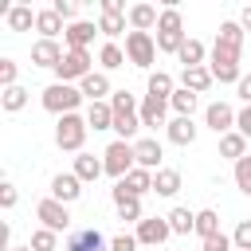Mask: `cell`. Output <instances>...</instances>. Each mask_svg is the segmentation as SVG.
Returning a JSON list of instances; mask_svg holds the SVG:
<instances>
[{
	"mask_svg": "<svg viewBox=\"0 0 251 251\" xmlns=\"http://www.w3.org/2000/svg\"><path fill=\"white\" fill-rule=\"evenodd\" d=\"M235 129H239L243 137H251V106H243V110H239V118H235Z\"/></svg>",
	"mask_w": 251,
	"mask_h": 251,
	"instance_id": "45",
	"label": "cell"
},
{
	"mask_svg": "<svg viewBox=\"0 0 251 251\" xmlns=\"http://www.w3.org/2000/svg\"><path fill=\"white\" fill-rule=\"evenodd\" d=\"M239 27H243V31H251V4L239 12Z\"/></svg>",
	"mask_w": 251,
	"mask_h": 251,
	"instance_id": "48",
	"label": "cell"
},
{
	"mask_svg": "<svg viewBox=\"0 0 251 251\" xmlns=\"http://www.w3.org/2000/svg\"><path fill=\"white\" fill-rule=\"evenodd\" d=\"M8 251H31V247H8Z\"/></svg>",
	"mask_w": 251,
	"mask_h": 251,
	"instance_id": "49",
	"label": "cell"
},
{
	"mask_svg": "<svg viewBox=\"0 0 251 251\" xmlns=\"http://www.w3.org/2000/svg\"><path fill=\"white\" fill-rule=\"evenodd\" d=\"M235 188H239L243 196H251V153L235 161Z\"/></svg>",
	"mask_w": 251,
	"mask_h": 251,
	"instance_id": "39",
	"label": "cell"
},
{
	"mask_svg": "<svg viewBox=\"0 0 251 251\" xmlns=\"http://www.w3.org/2000/svg\"><path fill=\"white\" fill-rule=\"evenodd\" d=\"M63 55H67V47H59V39H35L31 43V63L35 67H59L63 63Z\"/></svg>",
	"mask_w": 251,
	"mask_h": 251,
	"instance_id": "13",
	"label": "cell"
},
{
	"mask_svg": "<svg viewBox=\"0 0 251 251\" xmlns=\"http://www.w3.org/2000/svg\"><path fill=\"white\" fill-rule=\"evenodd\" d=\"M35 31H39V39H55V35L67 31V27H63V16H59L55 8H39V12H35Z\"/></svg>",
	"mask_w": 251,
	"mask_h": 251,
	"instance_id": "19",
	"label": "cell"
},
{
	"mask_svg": "<svg viewBox=\"0 0 251 251\" xmlns=\"http://www.w3.org/2000/svg\"><path fill=\"white\" fill-rule=\"evenodd\" d=\"M126 59H129L133 67L149 71L153 59H157V39H153L149 31H126Z\"/></svg>",
	"mask_w": 251,
	"mask_h": 251,
	"instance_id": "5",
	"label": "cell"
},
{
	"mask_svg": "<svg viewBox=\"0 0 251 251\" xmlns=\"http://www.w3.org/2000/svg\"><path fill=\"white\" fill-rule=\"evenodd\" d=\"M153 192H157V196H176V192H180V173H176V169H157Z\"/></svg>",
	"mask_w": 251,
	"mask_h": 251,
	"instance_id": "28",
	"label": "cell"
},
{
	"mask_svg": "<svg viewBox=\"0 0 251 251\" xmlns=\"http://www.w3.org/2000/svg\"><path fill=\"white\" fill-rule=\"evenodd\" d=\"M165 137H169L173 145H192V141H196V126H192V118H173V122L165 126Z\"/></svg>",
	"mask_w": 251,
	"mask_h": 251,
	"instance_id": "24",
	"label": "cell"
},
{
	"mask_svg": "<svg viewBox=\"0 0 251 251\" xmlns=\"http://www.w3.org/2000/svg\"><path fill=\"white\" fill-rule=\"evenodd\" d=\"M235 94L243 98V106H251V75H243V78L235 82Z\"/></svg>",
	"mask_w": 251,
	"mask_h": 251,
	"instance_id": "47",
	"label": "cell"
},
{
	"mask_svg": "<svg viewBox=\"0 0 251 251\" xmlns=\"http://www.w3.org/2000/svg\"><path fill=\"white\" fill-rule=\"evenodd\" d=\"M4 24H8L12 31H27V27H35V12H31L27 4H12L8 16H4Z\"/></svg>",
	"mask_w": 251,
	"mask_h": 251,
	"instance_id": "26",
	"label": "cell"
},
{
	"mask_svg": "<svg viewBox=\"0 0 251 251\" xmlns=\"http://www.w3.org/2000/svg\"><path fill=\"white\" fill-rule=\"evenodd\" d=\"M157 51H165V55H176L180 47H184V39H188V31H184V16H180V8H165L161 12V20H157Z\"/></svg>",
	"mask_w": 251,
	"mask_h": 251,
	"instance_id": "1",
	"label": "cell"
},
{
	"mask_svg": "<svg viewBox=\"0 0 251 251\" xmlns=\"http://www.w3.org/2000/svg\"><path fill=\"white\" fill-rule=\"evenodd\" d=\"M126 20H129V27H133V31H149V27H157V20H161V12H157L153 4H133Z\"/></svg>",
	"mask_w": 251,
	"mask_h": 251,
	"instance_id": "21",
	"label": "cell"
},
{
	"mask_svg": "<svg viewBox=\"0 0 251 251\" xmlns=\"http://www.w3.org/2000/svg\"><path fill=\"white\" fill-rule=\"evenodd\" d=\"M153 176L157 173H149V169H129L126 176H122V184H126V192H133V196H145V192H153Z\"/></svg>",
	"mask_w": 251,
	"mask_h": 251,
	"instance_id": "25",
	"label": "cell"
},
{
	"mask_svg": "<svg viewBox=\"0 0 251 251\" xmlns=\"http://www.w3.org/2000/svg\"><path fill=\"white\" fill-rule=\"evenodd\" d=\"M110 251H137V235H126V231L114 235L110 239Z\"/></svg>",
	"mask_w": 251,
	"mask_h": 251,
	"instance_id": "42",
	"label": "cell"
},
{
	"mask_svg": "<svg viewBox=\"0 0 251 251\" xmlns=\"http://www.w3.org/2000/svg\"><path fill=\"white\" fill-rule=\"evenodd\" d=\"M220 157H231V161H239V157H247V137H243L239 129H231V133H224V137H220Z\"/></svg>",
	"mask_w": 251,
	"mask_h": 251,
	"instance_id": "27",
	"label": "cell"
},
{
	"mask_svg": "<svg viewBox=\"0 0 251 251\" xmlns=\"http://www.w3.org/2000/svg\"><path fill=\"white\" fill-rule=\"evenodd\" d=\"M51 8H55V12H59V16H63V20H71V24H75V12H78V8H75V4H71V0H55V4H51Z\"/></svg>",
	"mask_w": 251,
	"mask_h": 251,
	"instance_id": "46",
	"label": "cell"
},
{
	"mask_svg": "<svg viewBox=\"0 0 251 251\" xmlns=\"http://www.w3.org/2000/svg\"><path fill=\"white\" fill-rule=\"evenodd\" d=\"M35 216H39V227H47V231H55V235H63L67 227H71V212H67V204H59V200H39L35 204Z\"/></svg>",
	"mask_w": 251,
	"mask_h": 251,
	"instance_id": "8",
	"label": "cell"
},
{
	"mask_svg": "<svg viewBox=\"0 0 251 251\" xmlns=\"http://www.w3.org/2000/svg\"><path fill=\"white\" fill-rule=\"evenodd\" d=\"M137 243H145V247H161L169 235H173V227H169V216H145L141 224H137Z\"/></svg>",
	"mask_w": 251,
	"mask_h": 251,
	"instance_id": "10",
	"label": "cell"
},
{
	"mask_svg": "<svg viewBox=\"0 0 251 251\" xmlns=\"http://www.w3.org/2000/svg\"><path fill=\"white\" fill-rule=\"evenodd\" d=\"M110 106H114V114H137L141 102H137L129 90H114V94H110Z\"/></svg>",
	"mask_w": 251,
	"mask_h": 251,
	"instance_id": "37",
	"label": "cell"
},
{
	"mask_svg": "<svg viewBox=\"0 0 251 251\" xmlns=\"http://www.w3.org/2000/svg\"><path fill=\"white\" fill-rule=\"evenodd\" d=\"M208 71H212L216 82H239V78H243V71H239V51H235V47H224V43H212Z\"/></svg>",
	"mask_w": 251,
	"mask_h": 251,
	"instance_id": "4",
	"label": "cell"
},
{
	"mask_svg": "<svg viewBox=\"0 0 251 251\" xmlns=\"http://www.w3.org/2000/svg\"><path fill=\"white\" fill-rule=\"evenodd\" d=\"M0 106H4L8 114H20V110L27 106V90H24L20 82H16V86H8V90L0 94Z\"/></svg>",
	"mask_w": 251,
	"mask_h": 251,
	"instance_id": "35",
	"label": "cell"
},
{
	"mask_svg": "<svg viewBox=\"0 0 251 251\" xmlns=\"http://www.w3.org/2000/svg\"><path fill=\"white\" fill-rule=\"evenodd\" d=\"M0 82H4V90L16 86V63L12 59H0Z\"/></svg>",
	"mask_w": 251,
	"mask_h": 251,
	"instance_id": "43",
	"label": "cell"
},
{
	"mask_svg": "<svg viewBox=\"0 0 251 251\" xmlns=\"http://www.w3.org/2000/svg\"><path fill=\"white\" fill-rule=\"evenodd\" d=\"M231 243H235V251H251V220H239V224H235Z\"/></svg>",
	"mask_w": 251,
	"mask_h": 251,
	"instance_id": "40",
	"label": "cell"
},
{
	"mask_svg": "<svg viewBox=\"0 0 251 251\" xmlns=\"http://www.w3.org/2000/svg\"><path fill=\"white\" fill-rule=\"evenodd\" d=\"M235 118H239V114H235L227 102H212V106L204 110V126H208L212 133H220V137L235 129Z\"/></svg>",
	"mask_w": 251,
	"mask_h": 251,
	"instance_id": "11",
	"label": "cell"
},
{
	"mask_svg": "<svg viewBox=\"0 0 251 251\" xmlns=\"http://www.w3.org/2000/svg\"><path fill=\"white\" fill-rule=\"evenodd\" d=\"M204 251H235V243H231V235H212V239H204Z\"/></svg>",
	"mask_w": 251,
	"mask_h": 251,
	"instance_id": "41",
	"label": "cell"
},
{
	"mask_svg": "<svg viewBox=\"0 0 251 251\" xmlns=\"http://www.w3.org/2000/svg\"><path fill=\"white\" fill-rule=\"evenodd\" d=\"M196 235H200V239H212V235H220V212H212V208H200V212H196Z\"/></svg>",
	"mask_w": 251,
	"mask_h": 251,
	"instance_id": "33",
	"label": "cell"
},
{
	"mask_svg": "<svg viewBox=\"0 0 251 251\" xmlns=\"http://www.w3.org/2000/svg\"><path fill=\"white\" fill-rule=\"evenodd\" d=\"M204 55H208V51H204V43H200V39H192V35H188V39H184V47L176 51L180 67H204Z\"/></svg>",
	"mask_w": 251,
	"mask_h": 251,
	"instance_id": "29",
	"label": "cell"
},
{
	"mask_svg": "<svg viewBox=\"0 0 251 251\" xmlns=\"http://www.w3.org/2000/svg\"><path fill=\"white\" fill-rule=\"evenodd\" d=\"M94 24L90 20H75V24H67V31H63V43H67V51H86L90 47V39H94Z\"/></svg>",
	"mask_w": 251,
	"mask_h": 251,
	"instance_id": "16",
	"label": "cell"
},
{
	"mask_svg": "<svg viewBox=\"0 0 251 251\" xmlns=\"http://www.w3.org/2000/svg\"><path fill=\"white\" fill-rule=\"evenodd\" d=\"M71 239H75L82 251H110V243L102 239V231H98V227H82V231H75Z\"/></svg>",
	"mask_w": 251,
	"mask_h": 251,
	"instance_id": "34",
	"label": "cell"
},
{
	"mask_svg": "<svg viewBox=\"0 0 251 251\" xmlns=\"http://www.w3.org/2000/svg\"><path fill=\"white\" fill-rule=\"evenodd\" d=\"M16 200H20L16 184H8V180H4V184H0V204H4V208H16Z\"/></svg>",
	"mask_w": 251,
	"mask_h": 251,
	"instance_id": "44",
	"label": "cell"
},
{
	"mask_svg": "<svg viewBox=\"0 0 251 251\" xmlns=\"http://www.w3.org/2000/svg\"><path fill=\"white\" fill-rule=\"evenodd\" d=\"M90 63H94V59H90V51H67V55H63V63L55 67V78L75 86V82H82V78L94 71Z\"/></svg>",
	"mask_w": 251,
	"mask_h": 251,
	"instance_id": "7",
	"label": "cell"
},
{
	"mask_svg": "<svg viewBox=\"0 0 251 251\" xmlns=\"http://www.w3.org/2000/svg\"><path fill=\"white\" fill-rule=\"evenodd\" d=\"M82 184H90V180H98L102 173H106V165H102V157H94V153H78L75 157V169H71Z\"/></svg>",
	"mask_w": 251,
	"mask_h": 251,
	"instance_id": "18",
	"label": "cell"
},
{
	"mask_svg": "<svg viewBox=\"0 0 251 251\" xmlns=\"http://www.w3.org/2000/svg\"><path fill=\"white\" fill-rule=\"evenodd\" d=\"M78 90H82V98H90V102H110L106 94H114V90H110V78H106V71H90V75L78 82Z\"/></svg>",
	"mask_w": 251,
	"mask_h": 251,
	"instance_id": "17",
	"label": "cell"
},
{
	"mask_svg": "<svg viewBox=\"0 0 251 251\" xmlns=\"http://www.w3.org/2000/svg\"><path fill=\"white\" fill-rule=\"evenodd\" d=\"M165 110H169V102H165V98H149V94H145V102L137 106L141 126H169V122H165Z\"/></svg>",
	"mask_w": 251,
	"mask_h": 251,
	"instance_id": "22",
	"label": "cell"
},
{
	"mask_svg": "<svg viewBox=\"0 0 251 251\" xmlns=\"http://www.w3.org/2000/svg\"><path fill=\"white\" fill-rule=\"evenodd\" d=\"M196 102H200V98H196L192 90H184V86H176V90H173V98H169V106L176 110V118H192Z\"/></svg>",
	"mask_w": 251,
	"mask_h": 251,
	"instance_id": "31",
	"label": "cell"
},
{
	"mask_svg": "<svg viewBox=\"0 0 251 251\" xmlns=\"http://www.w3.org/2000/svg\"><path fill=\"white\" fill-rule=\"evenodd\" d=\"M86 133H90V126H86V118H82V114H63V118H59V126H55V145H59V149H67V153H82Z\"/></svg>",
	"mask_w": 251,
	"mask_h": 251,
	"instance_id": "3",
	"label": "cell"
},
{
	"mask_svg": "<svg viewBox=\"0 0 251 251\" xmlns=\"http://www.w3.org/2000/svg\"><path fill=\"white\" fill-rule=\"evenodd\" d=\"M27 247H31V251H55V247H59V235H55V231H47V227H35Z\"/></svg>",
	"mask_w": 251,
	"mask_h": 251,
	"instance_id": "38",
	"label": "cell"
},
{
	"mask_svg": "<svg viewBox=\"0 0 251 251\" xmlns=\"http://www.w3.org/2000/svg\"><path fill=\"white\" fill-rule=\"evenodd\" d=\"M39 102H43V110L47 114H78V102H82V90L78 86H71V82H51L43 94H39Z\"/></svg>",
	"mask_w": 251,
	"mask_h": 251,
	"instance_id": "2",
	"label": "cell"
},
{
	"mask_svg": "<svg viewBox=\"0 0 251 251\" xmlns=\"http://www.w3.org/2000/svg\"><path fill=\"white\" fill-rule=\"evenodd\" d=\"M98 63H102V71H118V67L129 63V59H126V51H122L118 43H106V47L98 51Z\"/></svg>",
	"mask_w": 251,
	"mask_h": 251,
	"instance_id": "36",
	"label": "cell"
},
{
	"mask_svg": "<svg viewBox=\"0 0 251 251\" xmlns=\"http://www.w3.org/2000/svg\"><path fill=\"white\" fill-rule=\"evenodd\" d=\"M86 126L98 133V129H114V106L110 102H90L86 106Z\"/></svg>",
	"mask_w": 251,
	"mask_h": 251,
	"instance_id": "23",
	"label": "cell"
},
{
	"mask_svg": "<svg viewBox=\"0 0 251 251\" xmlns=\"http://www.w3.org/2000/svg\"><path fill=\"white\" fill-rule=\"evenodd\" d=\"M102 165L114 180H122L129 169H137V157H133V141H110L106 153H102Z\"/></svg>",
	"mask_w": 251,
	"mask_h": 251,
	"instance_id": "6",
	"label": "cell"
},
{
	"mask_svg": "<svg viewBox=\"0 0 251 251\" xmlns=\"http://www.w3.org/2000/svg\"><path fill=\"white\" fill-rule=\"evenodd\" d=\"M82 196V180L75 176V173H59V176H51V200H59V204H75Z\"/></svg>",
	"mask_w": 251,
	"mask_h": 251,
	"instance_id": "15",
	"label": "cell"
},
{
	"mask_svg": "<svg viewBox=\"0 0 251 251\" xmlns=\"http://www.w3.org/2000/svg\"><path fill=\"white\" fill-rule=\"evenodd\" d=\"M145 90H149V98H165V102H169L176 86H173V75H165V71H153V75H149V86H145Z\"/></svg>",
	"mask_w": 251,
	"mask_h": 251,
	"instance_id": "30",
	"label": "cell"
},
{
	"mask_svg": "<svg viewBox=\"0 0 251 251\" xmlns=\"http://www.w3.org/2000/svg\"><path fill=\"white\" fill-rule=\"evenodd\" d=\"M114 208H118V216H122L126 224H141V220H145V216H141V196L126 192V184H122V180L114 184Z\"/></svg>",
	"mask_w": 251,
	"mask_h": 251,
	"instance_id": "12",
	"label": "cell"
},
{
	"mask_svg": "<svg viewBox=\"0 0 251 251\" xmlns=\"http://www.w3.org/2000/svg\"><path fill=\"white\" fill-rule=\"evenodd\" d=\"M126 16H129V12H126L122 0H102V4H98V31L110 35V39L122 35V31H126Z\"/></svg>",
	"mask_w": 251,
	"mask_h": 251,
	"instance_id": "9",
	"label": "cell"
},
{
	"mask_svg": "<svg viewBox=\"0 0 251 251\" xmlns=\"http://www.w3.org/2000/svg\"><path fill=\"white\" fill-rule=\"evenodd\" d=\"M133 157H137V165H141V169L157 173V169H161L165 149H161V141H157V137H137V141H133Z\"/></svg>",
	"mask_w": 251,
	"mask_h": 251,
	"instance_id": "14",
	"label": "cell"
},
{
	"mask_svg": "<svg viewBox=\"0 0 251 251\" xmlns=\"http://www.w3.org/2000/svg\"><path fill=\"white\" fill-rule=\"evenodd\" d=\"M169 227H173V235H188V231H196V212H188V208H173V212H169Z\"/></svg>",
	"mask_w": 251,
	"mask_h": 251,
	"instance_id": "32",
	"label": "cell"
},
{
	"mask_svg": "<svg viewBox=\"0 0 251 251\" xmlns=\"http://www.w3.org/2000/svg\"><path fill=\"white\" fill-rule=\"evenodd\" d=\"M212 82H216V78H212V71H208V67H184V71H180V86H184V90H192V94H204Z\"/></svg>",
	"mask_w": 251,
	"mask_h": 251,
	"instance_id": "20",
	"label": "cell"
}]
</instances>
